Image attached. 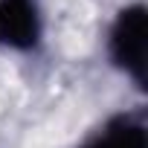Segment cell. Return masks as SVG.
<instances>
[{
  "mask_svg": "<svg viewBox=\"0 0 148 148\" xmlns=\"http://www.w3.org/2000/svg\"><path fill=\"white\" fill-rule=\"evenodd\" d=\"M108 55L116 70L142 87L145 84V6H125L108 32Z\"/></svg>",
  "mask_w": 148,
  "mask_h": 148,
  "instance_id": "cell-1",
  "label": "cell"
},
{
  "mask_svg": "<svg viewBox=\"0 0 148 148\" xmlns=\"http://www.w3.org/2000/svg\"><path fill=\"white\" fill-rule=\"evenodd\" d=\"M41 41L38 0H0V44L9 49H35Z\"/></svg>",
  "mask_w": 148,
  "mask_h": 148,
  "instance_id": "cell-2",
  "label": "cell"
},
{
  "mask_svg": "<svg viewBox=\"0 0 148 148\" xmlns=\"http://www.w3.org/2000/svg\"><path fill=\"white\" fill-rule=\"evenodd\" d=\"M82 148H148L145 122L139 113H119L105 122V128L96 131Z\"/></svg>",
  "mask_w": 148,
  "mask_h": 148,
  "instance_id": "cell-3",
  "label": "cell"
}]
</instances>
